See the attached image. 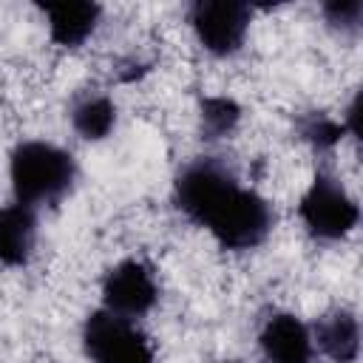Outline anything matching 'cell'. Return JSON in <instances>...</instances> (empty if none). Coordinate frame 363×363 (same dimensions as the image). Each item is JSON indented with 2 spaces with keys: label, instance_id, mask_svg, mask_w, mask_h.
I'll list each match as a JSON object with an SVG mask.
<instances>
[{
  "label": "cell",
  "instance_id": "cell-15",
  "mask_svg": "<svg viewBox=\"0 0 363 363\" xmlns=\"http://www.w3.org/2000/svg\"><path fill=\"white\" fill-rule=\"evenodd\" d=\"M218 363H235V360H218Z\"/></svg>",
  "mask_w": 363,
  "mask_h": 363
},
{
  "label": "cell",
  "instance_id": "cell-12",
  "mask_svg": "<svg viewBox=\"0 0 363 363\" xmlns=\"http://www.w3.org/2000/svg\"><path fill=\"white\" fill-rule=\"evenodd\" d=\"M201 133L204 139H221L230 136L241 119V108L230 96H207L201 99Z\"/></svg>",
  "mask_w": 363,
  "mask_h": 363
},
{
  "label": "cell",
  "instance_id": "cell-5",
  "mask_svg": "<svg viewBox=\"0 0 363 363\" xmlns=\"http://www.w3.org/2000/svg\"><path fill=\"white\" fill-rule=\"evenodd\" d=\"M252 9L235 0H196L187 11L190 28L204 51L230 57L244 45Z\"/></svg>",
  "mask_w": 363,
  "mask_h": 363
},
{
  "label": "cell",
  "instance_id": "cell-2",
  "mask_svg": "<svg viewBox=\"0 0 363 363\" xmlns=\"http://www.w3.org/2000/svg\"><path fill=\"white\" fill-rule=\"evenodd\" d=\"M9 179L17 201L34 210L40 204H57L71 193L77 162L68 150L51 142H20L9 159Z\"/></svg>",
  "mask_w": 363,
  "mask_h": 363
},
{
  "label": "cell",
  "instance_id": "cell-10",
  "mask_svg": "<svg viewBox=\"0 0 363 363\" xmlns=\"http://www.w3.org/2000/svg\"><path fill=\"white\" fill-rule=\"evenodd\" d=\"M43 11L48 20L51 40L62 48L82 45L96 31L99 17H102L99 3H57V6H45Z\"/></svg>",
  "mask_w": 363,
  "mask_h": 363
},
{
  "label": "cell",
  "instance_id": "cell-14",
  "mask_svg": "<svg viewBox=\"0 0 363 363\" xmlns=\"http://www.w3.org/2000/svg\"><path fill=\"white\" fill-rule=\"evenodd\" d=\"M323 17L329 20V26L340 28L343 34H354L360 28L363 3L360 0H329L323 3Z\"/></svg>",
  "mask_w": 363,
  "mask_h": 363
},
{
  "label": "cell",
  "instance_id": "cell-11",
  "mask_svg": "<svg viewBox=\"0 0 363 363\" xmlns=\"http://www.w3.org/2000/svg\"><path fill=\"white\" fill-rule=\"evenodd\" d=\"M71 125L88 142L105 139L113 130V125H116V105H113V99L108 94H96V91L82 94L74 102V108H71Z\"/></svg>",
  "mask_w": 363,
  "mask_h": 363
},
{
  "label": "cell",
  "instance_id": "cell-4",
  "mask_svg": "<svg viewBox=\"0 0 363 363\" xmlns=\"http://www.w3.org/2000/svg\"><path fill=\"white\" fill-rule=\"evenodd\" d=\"M82 349L91 363H153V343L136 320L96 309L82 323Z\"/></svg>",
  "mask_w": 363,
  "mask_h": 363
},
{
  "label": "cell",
  "instance_id": "cell-1",
  "mask_svg": "<svg viewBox=\"0 0 363 363\" xmlns=\"http://www.w3.org/2000/svg\"><path fill=\"white\" fill-rule=\"evenodd\" d=\"M173 201L193 224L233 252L264 244L275 221L272 204L252 187H244L218 159L184 164L173 182Z\"/></svg>",
  "mask_w": 363,
  "mask_h": 363
},
{
  "label": "cell",
  "instance_id": "cell-6",
  "mask_svg": "<svg viewBox=\"0 0 363 363\" xmlns=\"http://www.w3.org/2000/svg\"><path fill=\"white\" fill-rule=\"evenodd\" d=\"M159 301V284L153 269L139 258H125L102 278V309L122 318H142Z\"/></svg>",
  "mask_w": 363,
  "mask_h": 363
},
{
  "label": "cell",
  "instance_id": "cell-13",
  "mask_svg": "<svg viewBox=\"0 0 363 363\" xmlns=\"http://www.w3.org/2000/svg\"><path fill=\"white\" fill-rule=\"evenodd\" d=\"M298 133H301V139L309 142L315 150H332V147L343 139L346 128H343V122H337V119H332V116H326V113H306V116L298 122Z\"/></svg>",
  "mask_w": 363,
  "mask_h": 363
},
{
  "label": "cell",
  "instance_id": "cell-7",
  "mask_svg": "<svg viewBox=\"0 0 363 363\" xmlns=\"http://www.w3.org/2000/svg\"><path fill=\"white\" fill-rule=\"evenodd\" d=\"M267 363H312L315 343L309 326L292 312H275L264 320L258 335Z\"/></svg>",
  "mask_w": 363,
  "mask_h": 363
},
{
  "label": "cell",
  "instance_id": "cell-8",
  "mask_svg": "<svg viewBox=\"0 0 363 363\" xmlns=\"http://www.w3.org/2000/svg\"><path fill=\"white\" fill-rule=\"evenodd\" d=\"M312 332V343L332 363H354L360 354V323L349 309H332L318 318Z\"/></svg>",
  "mask_w": 363,
  "mask_h": 363
},
{
  "label": "cell",
  "instance_id": "cell-9",
  "mask_svg": "<svg viewBox=\"0 0 363 363\" xmlns=\"http://www.w3.org/2000/svg\"><path fill=\"white\" fill-rule=\"evenodd\" d=\"M37 244V216L31 207L14 201L0 207V267L28 264Z\"/></svg>",
  "mask_w": 363,
  "mask_h": 363
},
{
  "label": "cell",
  "instance_id": "cell-3",
  "mask_svg": "<svg viewBox=\"0 0 363 363\" xmlns=\"http://www.w3.org/2000/svg\"><path fill=\"white\" fill-rule=\"evenodd\" d=\"M298 216L315 241H340L357 227L360 207L335 176L318 173L301 196Z\"/></svg>",
  "mask_w": 363,
  "mask_h": 363
}]
</instances>
